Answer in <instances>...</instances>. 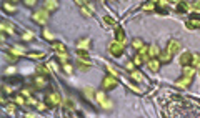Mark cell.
<instances>
[{"label": "cell", "instance_id": "cell-20", "mask_svg": "<svg viewBox=\"0 0 200 118\" xmlns=\"http://www.w3.org/2000/svg\"><path fill=\"white\" fill-rule=\"evenodd\" d=\"M88 43H90V40H88V38H84V40H80V42L77 43V47H79V48H82V50H87Z\"/></svg>", "mask_w": 200, "mask_h": 118}, {"label": "cell", "instance_id": "cell-17", "mask_svg": "<svg viewBox=\"0 0 200 118\" xmlns=\"http://www.w3.org/2000/svg\"><path fill=\"white\" fill-rule=\"evenodd\" d=\"M170 60H172V53H170V52H164V53L160 55V62L162 63H169Z\"/></svg>", "mask_w": 200, "mask_h": 118}, {"label": "cell", "instance_id": "cell-7", "mask_svg": "<svg viewBox=\"0 0 200 118\" xmlns=\"http://www.w3.org/2000/svg\"><path fill=\"white\" fill-rule=\"evenodd\" d=\"M47 103L48 105H60V96L59 93H50V95H47Z\"/></svg>", "mask_w": 200, "mask_h": 118}, {"label": "cell", "instance_id": "cell-19", "mask_svg": "<svg viewBox=\"0 0 200 118\" xmlns=\"http://www.w3.org/2000/svg\"><path fill=\"white\" fill-rule=\"evenodd\" d=\"M132 78L135 80V82H144V75H142L140 72H137V70L132 72Z\"/></svg>", "mask_w": 200, "mask_h": 118}, {"label": "cell", "instance_id": "cell-42", "mask_svg": "<svg viewBox=\"0 0 200 118\" xmlns=\"http://www.w3.org/2000/svg\"><path fill=\"white\" fill-rule=\"evenodd\" d=\"M7 110H9V112L12 113V112H15V107H7Z\"/></svg>", "mask_w": 200, "mask_h": 118}, {"label": "cell", "instance_id": "cell-30", "mask_svg": "<svg viewBox=\"0 0 200 118\" xmlns=\"http://www.w3.org/2000/svg\"><path fill=\"white\" fill-rule=\"evenodd\" d=\"M43 55H45V53H43V52H37V53H28V57H30V58H35V60L42 58Z\"/></svg>", "mask_w": 200, "mask_h": 118}, {"label": "cell", "instance_id": "cell-36", "mask_svg": "<svg viewBox=\"0 0 200 118\" xmlns=\"http://www.w3.org/2000/svg\"><path fill=\"white\" fill-rule=\"evenodd\" d=\"M192 7H194V9L198 12V10H200V2H194V3H192Z\"/></svg>", "mask_w": 200, "mask_h": 118}, {"label": "cell", "instance_id": "cell-28", "mask_svg": "<svg viewBox=\"0 0 200 118\" xmlns=\"http://www.w3.org/2000/svg\"><path fill=\"white\" fill-rule=\"evenodd\" d=\"M180 87H189V85L192 83V78H183V80H180V82H177Z\"/></svg>", "mask_w": 200, "mask_h": 118}, {"label": "cell", "instance_id": "cell-22", "mask_svg": "<svg viewBox=\"0 0 200 118\" xmlns=\"http://www.w3.org/2000/svg\"><path fill=\"white\" fill-rule=\"evenodd\" d=\"M183 75H185V78H192V75H194V68H192V67H183Z\"/></svg>", "mask_w": 200, "mask_h": 118}, {"label": "cell", "instance_id": "cell-8", "mask_svg": "<svg viewBox=\"0 0 200 118\" xmlns=\"http://www.w3.org/2000/svg\"><path fill=\"white\" fill-rule=\"evenodd\" d=\"M54 50L57 52L59 55H67V47L60 42H54Z\"/></svg>", "mask_w": 200, "mask_h": 118}, {"label": "cell", "instance_id": "cell-23", "mask_svg": "<svg viewBox=\"0 0 200 118\" xmlns=\"http://www.w3.org/2000/svg\"><path fill=\"white\" fill-rule=\"evenodd\" d=\"M160 52H158V47L157 45H152V47H149V55L150 57H157Z\"/></svg>", "mask_w": 200, "mask_h": 118}, {"label": "cell", "instance_id": "cell-5", "mask_svg": "<svg viewBox=\"0 0 200 118\" xmlns=\"http://www.w3.org/2000/svg\"><path fill=\"white\" fill-rule=\"evenodd\" d=\"M77 65H79L80 70H88V68H90V65H92V62H90V60H87L85 57H79V62H77Z\"/></svg>", "mask_w": 200, "mask_h": 118}, {"label": "cell", "instance_id": "cell-27", "mask_svg": "<svg viewBox=\"0 0 200 118\" xmlns=\"http://www.w3.org/2000/svg\"><path fill=\"white\" fill-rule=\"evenodd\" d=\"M132 47L137 48V50H140V48H144V43H142V40H133V42H132Z\"/></svg>", "mask_w": 200, "mask_h": 118}, {"label": "cell", "instance_id": "cell-21", "mask_svg": "<svg viewBox=\"0 0 200 118\" xmlns=\"http://www.w3.org/2000/svg\"><path fill=\"white\" fill-rule=\"evenodd\" d=\"M10 52H12V55H15V57H18V55H25V50H23V48H20V47H14Z\"/></svg>", "mask_w": 200, "mask_h": 118}, {"label": "cell", "instance_id": "cell-41", "mask_svg": "<svg viewBox=\"0 0 200 118\" xmlns=\"http://www.w3.org/2000/svg\"><path fill=\"white\" fill-rule=\"evenodd\" d=\"M17 103H23V98H22V96H17Z\"/></svg>", "mask_w": 200, "mask_h": 118}, {"label": "cell", "instance_id": "cell-11", "mask_svg": "<svg viewBox=\"0 0 200 118\" xmlns=\"http://www.w3.org/2000/svg\"><path fill=\"white\" fill-rule=\"evenodd\" d=\"M34 83L37 88H43L47 85V78L45 77H37V78H34Z\"/></svg>", "mask_w": 200, "mask_h": 118}, {"label": "cell", "instance_id": "cell-33", "mask_svg": "<svg viewBox=\"0 0 200 118\" xmlns=\"http://www.w3.org/2000/svg\"><path fill=\"white\" fill-rule=\"evenodd\" d=\"M104 22H105V23H110V25H113V27L117 28V22H115L113 18H110V17H104Z\"/></svg>", "mask_w": 200, "mask_h": 118}, {"label": "cell", "instance_id": "cell-9", "mask_svg": "<svg viewBox=\"0 0 200 118\" xmlns=\"http://www.w3.org/2000/svg\"><path fill=\"white\" fill-rule=\"evenodd\" d=\"M180 50V43L177 42V40H172V42H169V48H167V52H170V53H177V52Z\"/></svg>", "mask_w": 200, "mask_h": 118}, {"label": "cell", "instance_id": "cell-14", "mask_svg": "<svg viewBox=\"0 0 200 118\" xmlns=\"http://www.w3.org/2000/svg\"><path fill=\"white\" fill-rule=\"evenodd\" d=\"M190 9V3H187V2H180V3H177V12L178 14H185L187 10Z\"/></svg>", "mask_w": 200, "mask_h": 118}, {"label": "cell", "instance_id": "cell-34", "mask_svg": "<svg viewBox=\"0 0 200 118\" xmlns=\"http://www.w3.org/2000/svg\"><path fill=\"white\" fill-rule=\"evenodd\" d=\"M153 7H155V3H153V2H152V3H145V5H144V10L152 12V10H153Z\"/></svg>", "mask_w": 200, "mask_h": 118}, {"label": "cell", "instance_id": "cell-16", "mask_svg": "<svg viewBox=\"0 0 200 118\" xmlns=\"http://www.w3.org/2000/svg\"><path fill=\"white\" fill-rule=\"evenodd\" d=\"M37 72H39V73H42L43 77L50 75V68L45 67V65H37Z\"/></svg>", "mask_w": 200, "mask_h": 118}, {"label": "cell", "instance_id": "cell-15", "mask_svg": "<svg viewBox=\"0 0 200 118\" xmlns=\"http://www.w3.org/2000/svg\"><path fill=\"white\" fill-rule=\"evenodd\" d=\"M147 65H149V68L152 72H158V68H160V62H158V60H149Z\"/></svg>", "mask_w": 200, "mask_h": 118}, {"label": "cell", "instance_id": "cell-4", "mask_svg": "<svg viewBox=\"0 0 200 118\" xmlns=\"http://www.w3.org/2000/svg\"><path fill=\"white\" fill-rule=\"evenodd\" d=\"M95 98L100 101L102 108H105V110H110V108H112V101L105 100V93H104V92H97V96H95Z\"/></svg>", "mask_w": 200, "mask_h": 118}, {"label": "cell", "instance_id": "cell-29", "mask_svg": "<svg viewBox=\"0 0 200 118\" xmlns=\"http://www.w3.org/2000/svg\"><path fill=\"white\" fill-rule=\"evenodd\" d=\"M43 37H45V40H48V42H52V40H54V35H52L50 30H43Z\"/></svg>", "mask_w": 200, "mask_h": 118}, {"label": "cell", "instance_id": "cell-26", "mask_svg": "<svg viewBox=\"0 0 200 118\" xmlns=\"http://www.w3.org/2000/svg\"><path fill=\"white\" fill-rule=\"evenodd\" d=\"M0 27H2L3 32H10V33H14V28L9 27V23H7V22H2V25H0Z\"/></svg>", "mask_w": 200, "mask_h": 118}, {"label": "cell", "instance_id": "cell-35", "mask_svg": "<svg viewBox=\"0 0 200 118\" xmlns=\"http://www.w3.org/2000/svg\"><path fill=\"white\" fill-rule=\"evenodd\" d=\"M192 65H200V53L194 57V60H192Z\"/></svg>", "mask_w": 200, "mask_h": 118}, {"label": "cell", "instance_id": "cell-32", "mask_svg": "<svg viewBox=\"0 0 200 118\" xmlns=\"http://www.w3.org/2000/svg\"><path fill=\"white\" fill-rule=\"evenodd\" d=\"M3 9H5L9 14H14V10H15V7L12 5V3H3Z\"/></svg>", "mask_w": 200, "mask_h": 118}, {"label": "cell", "instance_id": "cell-13", "mask_svg": "<svg viewBox=\"0 0 200 118\" xmlns=\"http://www.w3.org/2000/svg\"><path fill=\"white\" fill-rule=\"evenodd\" d=\"M115 37H117V42L118 43H125V33H124V30L122 28H115Z\"/></svg>", "mask_w": 200, "mask_h": 118}, {"label": "cell", "instance_id": "cell-3", "mask_svg": "<svg viewBox=\"0 0 200 118\" xmlns=\"http://www.w3.org/2000/svg\"><path fill=\"white\" fill-rule=\"evenodd\" d=\"M108 52L113 57H120L122 53H124V43H118V42L110 43V45H108Z\"/></svg>", "mask_w": 200, "mask_h": 118}, {"label": "cell", "instance_id": "cell-38", "mask_svg": "<svg viewBox=\"0 0 200 118\" xmlns=\"http://www.w3.org/2000/svg\"><path fill=\"white\" fill-rule=\"evenodd\" d=\"M125 67H127V70H130V72H133V63H132V62H129L127 65H125Z\"/></svg>", "mask_w": 200, "mask_h": 118}, {"label": "cell", "instance_id": "cell-25", "mask_svg": "<svg viewBox=\"0 0 200 118\" xmlns=\"http://www.w3.org/2000/svg\"><path fill=\"white\" fill-rule=\"evenodd\" d=\"M22 38L25 40V42H30V40L34 38V33H32V32H23V33H22Z\"/></svg>", "mask_w": 200, "mask_h": 118}, {"label": "cell", "instance_id": "cell-39", "mask_svg": "<svg viewBox=\"0 0 200 118\" xmlns=\"http://www.w3.org/2000/svg\"><path fill=\"white\" fill-rule=\"evenodd\" d=\"M22 95L23 96H30V92H28V90H22Z\"/></svg>", "mask_w": 200, "mask_h": 118}, {"label": "cell", "instance_id": "cell-6", "mask_svg": "<svg viewBox=\"0 0 200 118\" xmlns=\"http://www.w3.org/2000/svg\"><path fill=\"white\" fill-rule=\"evenodd\" d=\"M192 60H194L192 53L185 52V53H183V55L180 57V65H183V67H189V65H192Z\"/></svg>", "mask_w": 200, "mask_h": 118}, {"label": "cell", "instance_id": "cell-43", "mask_svg": "<svg viewBox=\"0 0 200 118\" xmlns=\"http://www.w3.org/2000/svg\"><path fill=\"white\" fill-rule=\"evenodd\" d=\"M25 118H35V116H34V115H27Z\"/></svg>", "mask_w": 200, "mask_h": 118}, {"label": "cell", "instance_id": "cell-40", "mask_svg": "<svg viewBox=\"0 0 200 118\" xmlns=\"http://www.w3.org/2000/svg\"><path fill=\"white\" fill-rule=\"evenodd\" d=\"M25 5H28V7H32V5H35V2H34V0H30V2H25Z\"/></svg>", "mask_w": 200, "mask_h": 118}, {"label": "cell", "instance_id": "cell-1", "mask_svg": "<svg viewBox=\"0 0 200 118\" xmlns=\"http://www.w3.org/2000/svg\"><path fill=\"white\" fill-rule=\"evenodd\" d=\"M118 85V80H117V77H113V75H107L104 78V82H102V88H104V90H113V88H115Z\"/></svg>", "mask_w": 200, "mask_h": 118}, {"label": "cell", "instance_id": "cell-18", "mask_svg": "<svg viewBox=\"0 0 200 118\" xmlns=\"http://www.w3.org/2000/svg\"><path fill=\"white\" fill-rule=\"evenodd\" d=\"M80 12H82V15H84V17H92V15H93V12H92V9H90V7H82V9H80Z\"/></svg>", "mask_w": 200, "mask_h": 118}, {"label": "cell", "instance_id": "cell-10", "mask_svg": "<svg viewBox=\"0 0 200 118\" xmlns=\"http://www.w3.org/2000/svg\"><path fill=\"white\" fill-rule=\"evenodd\" d=\"M187 25H189V28H198L200 27V17H198V15H194Z\"/></svg>", "mask_w": 200, "mask_h": 118}, {"label": "cell", "instance_id": "cell-12", "mask_svg": "<svg viewBox=\"0 0 200 118\" xmlns=\"http://www.w3.org/2000/svg\"><path fill=\"white\" fill-rule=\"evenodd\" d=\"M84 95L87 96L88 100H93L97 96V93H95V90H93V88H90V87H85L84 88Z\"/></svg>", "mask_w": 200, "mask_h": 118}, {"label": "cell", "instance_id": "cell-2", "mask_svg": "<svg viewBox=\"0 0 200 118\" xmlns=\"http://www.w3.org/2000/svg\"><path fill=\"white\" fill-rule=\"evenodd\" d=\"M34 20H35L37 23H40V25H45V23L48 22V12L45 9L35 12V14H34Z\"/></svg>", "mask_w": 200, "mask_h": 118}, {"label": "cell", "instance_id": "cell-24", "mask_svg": "<svg viewBox=\"0 0 200 118\" xmlns=\"http://www.w3.org/2000/svg\"><path fill=\"white\" fill-rule=\"evenodd\" d=\"M57 7H59V3L57 2H45V10L48 12V10H55Z\"/></svg>", "mask_w": 200, "mask_h": 118}, {"label": "cell", "instance_id": "cell-37", "mask_svg": "<svg viewBox=\"0 0 200 118\" xmlns=\"http://www.w3.org/2000/svg\"><path fill=\"white\" fill-rule=\"evenodd\" d=\"M142 60H144V58H142L140 55H137V57H135V65H140V63H142Z\"/></svg>", "mask_w": 200, "mask_h": 118}, {"label": "cell", "instance_id": "cell-31", "mask_svg": "<svg viewBox=\"0 0 200 118\" xmlns=\"http://www.w3.org/2000/svg\"><path fill=\"white\" fill-rule=\"evenodd\" d=\"M62 70H63V72H65V73H68V75H70V73H72V72H73V70H72V67H70V65H68V63H67V62H65V63H63V65H62Z\"/></svg>", "mask_w": 200, "mask_h": 118}]
</instances>
